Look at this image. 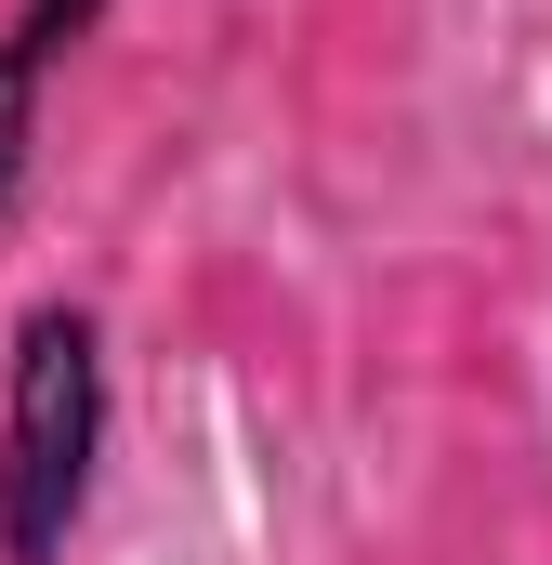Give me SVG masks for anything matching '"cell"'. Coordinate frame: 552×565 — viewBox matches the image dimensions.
I'll return each mask as SVG.
<instances>
[{
  "mask_svg": "<svg viewBox=\"0 0 552 565\" xmlns=\"http://www.w3.org/2000/svg\"><path fill=\"white\" fill-rule=\"evenodd\" d=\"M13 26H26V40H40L53 66H66V53H79V40L106 26V0H13Z\"/></svg>",
  "mask_w": 552,
  "mask_h": 565,
  "instance_id": "obj_3",
  "label": "cell"
},
{
  "mask_svg": "<svg viewBox=\"0 0 552 565\" xmlns=\"http://www.w3.org/2000/svg\"><path fill=\"white\" fill-rule=\"evenodd\" d=\"M106 434H119V369H106V316L79 289H40L0 342V565H66L106 487Z\"/></svg>",
  "mask_w": 552,
  "mask_h": 565,
  "instance_id": "obj_1",
  "label": "cell"
},
{
  "mask_svg": "<svg viewBox=\"0 0 552 565\" xmlns=\"http://www.w3.org/2000/svg\"><path fill=\"white\" fill-rule=\"evenodd\" d=\"M40 106H53V53H40L26 26H0V224H13L26 184H40Z\"/></svg>",
  "mask_w": 552,
  "mask_h": 565,
  "instance_id": "obj_2",
  "label": "cell"
}]
</instances>
